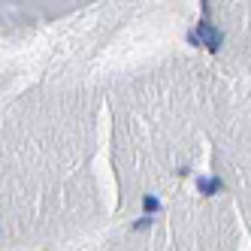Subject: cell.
Listing matches in <instances>:
<instances>
[{
    "label": "cell",
    "mask_w": 251,
    "mask_h": 251,
    "mask_svg": "<svg viewBox=\"0 0 251 251\" xmlns=\"http://www.w3.org/2000/svg\"><path fill=\"white\" fill-rule=\"evenodd\" d=\"M188 40H191V43H203L209 51H218V49H221V33L215 30L206 19H203L200 25H197V33H191Z\"/></svg>",
    "instance_id": "cell-1"
},
{
    "label": "cell",
    "mask_w": 251,
    "mask_h": 251,
    "mask_svg": "<svg viewBox=\"0 0 251 251\" xmlns=\"http://www.w3.org/2000/svg\"><path fill=\"white\" fill-rule=\"evenodd\" d=\"M197 188H200L203 197H212L221 191V178H197Z\"/></svg>",
    "instance_id": "cell-2"
},
{
    "label": "cell",
    "mask_w": 251,
    "mask_h": 251,
    "mask_svg": "<svg viewBox=\"0 0 251 251\" xmlns=\"http://www.w3.org/2000/svg\"><path fill=\"white\" fill-rule=\"evenodd\" d=\"M142 206H146V209H149V212H157V209H160V203H157V200H154V197H151V194H149V197H146V200H142Z\"/></svg>",
    "instance_id": "cell-3"
}]
</instances>
